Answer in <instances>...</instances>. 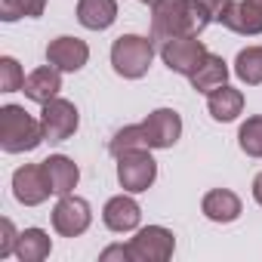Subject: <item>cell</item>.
I'll use <instances>...</instances> for the list:
<instances>
[{
	"label": "cell",
	"instance_id": "6da1fadb",
	"mask_svg": "<svg viewBox=\"0 0 262 262\" xmlns=\"http://www.w3.org/2000/svg\"><path fill=\"white\" fill-rule=\"evenodd\" d=\"M213 22L204 0H158L151 7V37L167 43L173 37H198Z\"/></svg>",
	"mask_w": 262,
	"mask_h": 262
},
{
	"label": "cell",
	"instance_id": "7a4b0ae2",
	"mask_svg": "<svg viewBox=\"0 0 262 262\" xmlns=\"http://www.w3.org/2000/svg\"><path fill=\"white\" fill-rule=\"evenodd\" d=\"M43 139L40 117H31L22 105H4L0 108V148L7 155L34 151Z\"/></svg>",
	"mask_w": 262,
	"mask_h": 262
},
{
	"label": "cell",
	"instance_id": "3957f363",
	"mask_svg": "<svg viewBox=\"0 0 262 262\" xmlns=\"http://www.w3.org/2000/svg\"><path fill=\"white\" fill-rule=\"evenodd\" d=\"M155 62V37H142V34H120L111 43V65L120 77L126 80H139L148 74Z\"/></svg>",
	"mask_w": 262,
	"mask_h": 262
},
{
	"label": "cell",
	"instance_id": "277c9868",
	"mask_svg": "<svg viewBox=\"0 0 262 262\" xmlns=\"http://www.w3.org/2000/svg\"><path fill=\"white\" fill-rule=\"evenodd\" d=\"M158 179V161L148 155V148H139V151H126L117 158V182L123 191L129 194H139V191H148Z\"/></svg>",
	"mask_w": 262,
	"mask_h": 262
},
{
	"label": "cell",
	"instance_id": "5b68a950",
	"mask_svg": "<svg viewBox=\"0 0 262 262\" xmlns=\"http://www.w3.org/2000/svg\"><path fill=\"white\" fill-rule=\"evenodd\" d=\"M40 126H43V139L47 142H65L77 133L80 126V114H77V105L68 102V99H50L40 111Z\"/></svg>",
	"mask_w": 262,
	"mask_h": 262
},
{
	"label": "cell",
	"instance_id": "8992f818",
	"mask_svg": "<svg viewBox=\"0 0 262 262\" xmlns=\"http://www.w3.org/2000/svg\"><path fill=\"white\" fill-rule=\"evenodd\" d=\"M176 250V237L170 228L164 225H148L139 228L136 237L129 241V253H133V262H167Z\"/></svg>",
	"mask_w": 262,
	"mask_h": 262
},
{
	"label": "cell",
	"instance_id": "52a82bcc",
	"mask_svg": "<svg viewBox=\"0 0 262 262\" xmlns=\"http://www.w3.org/2000/svg\"><path fill=\"white\" fill-rule=\"evenodd\" d=\"M210 50L204 47V40L198 37H173L167 43H161V59L164 65L173 71V74H182V77H191L194 68L204 62Z\"/></svg>",
	"mask_w": 262,
	"mask_h": 262
},
{
	"label": "cell",
	"instance_id": "ba28073f",
	"mask_svg": "<svg viewBox=\"0 0 262 262\" xmlns=\"http://www.w3.org/2000/svg\"><path fill=\"white\" fill-rule=\"evenodd\" d=\"M93 222V210L83 198L77 194H62L59 204L53 207V228L62 234V237H77L90 228Z\"/></svg>",
	"mask_w": 262,
	"mask_h": 262
},
{
	"label": "cell",
	"instance_id": "9c48e42d",
	"mask_svg": "<svg viewBox=\"0 0 262 262\" xmlns=\"http://www.w3.org/2000/svg\"><path fill=\"white\" fill-rule=\"evenodd\" d=\"M13 194H16V201L25 204V207L43 204V201L53 194L43 167H40V164H25V167H19V170L13 173Z\"/></svg>",
	"mask_w": 262,
	"mask_h": 262
},
{
	"label": "cell",
	"instance_id": "30bf717a",
	"mask_svg": "<svg viewBox=\"0 0 262 262\" xmlns=\"http://www.w3.org/2000/svg\"><path fill=\"white\" fill-rule=\"evenodd\" d=\"M142 129L151 148H173L182 136V117L173 108H158L142 120Z\"/></svg>",
	"mask_w": 262,
	"mask_h": 262
},
{
	"label": "cell",
	"instance_id": "8fae6325",
	"mask_svg": "<svg viewBox=\"0 0 262 262\" xmlns=\"http://www.w3.org/2000/svg\"><path fill=\"white\" fill-rule=\"evenodd\" d=\"M47 62L56 65L59 71H80L90 62V47L80 37H56L47 43Z\"/></svg>",
	"mask_w": 262,
	"mask_h": 262
},
{
	"label": "cell",
	"instance_id": "7c38bea8",
	"mask_svg": "<svg viewBox=\"0 0 262 262\" xmlns=\"http://www.w3.org/2000/svg\"><path fill=\"white\" fill-rule=\"evenodd\" d=\"M139 219H142V210H139V204L129 198V194H117V198H111V201L105 204V210H102V222H105V228H111V231H117V234L139 228Z\"/></svg>",
	"mask_w": 262,
	"mask_h": 262
},
{
	"label": "cell",
	"instance_id": "4fadbf2b",
	"mask_svg": "<svg viewBox=\"0 0 262 262\" xmlns=\"http://www.w3.org/2000/svg\"><path fill=\"white\" fill-rule=\"evenodd\" d=\"M222 25L234 34H244V37L262 34V0H237L225 13Z\"/></svg>",
	"mask_w": 262,
	"mask_h": 262
},
{
	"label": "cell",
	"instance_id": "5bb4252c",
	"mask_svg": "<svg viewBox=\"0 0 262 262\" xmlns=\"http://www.w3.org/2000/svg\"><path fill=\"white\" fill-rule=\"evenodd\" d=\"M59 90H62V71L56 68V65H40V68H34L28 77H25V86H22V93L31 99V102H37V105H47L50 99H56L59 96Z\"/></svg>",
	"mask_w": 262,
	"mask_h": 262
},
{
	"label": "cell",
	"instance_id": "9a60e30c",
	"mask_svg": "<svg viewBox=\"0 0 262 262\" xmlns=\"http://www.w3.org/2000/svg\"><path fill=\"white\" fill-rule=\"evenodd\" d=\"M40 167H43V173H47V182H50V188H53V194H71L74 188H77V179H80V170H77V164L71 161V158H65V155H50L47 161H40Z\"/></svg>",
	"mask_w": 262,
	"mask_h": 262
},
{
	"label": "cell",
	"instance_id": "2e32d148",
	"mask_svg": "<svg viewBox=\"0 0 262 262\" xmlns=\"http://www.w3.org/2000/svg\"><path fill=\"white\" fill-rule=\"evenodd\" d=\"M201 210H204V216L210 219V222H234L241 213H244V204H241V198L234 194V191H228V188H213V191H207L204 194V201H201Z\"/></svg>",
	"mask_w": 262,
	"mask_h": 262
},
{
	"label": "cell",
	"instance_id": "e0dca14e",
	"mask_svg": "<svg viewBox=\"0 0 262 262\" xmlns=\"http://www.w3.org/2000/svg\"><path fill=\"white\" fill-rule=\"evenodd\" d=\"M207 111H210L213 120L231 123V120L244 111V93L234 90V86H228V83H222L219 90L207 93Z\"/></svg>",
	"mask_w": 262,
	"mask_h": 262
},
{
	"label": "cell",
	"instance_id": "ac0fdd59",
	"mask_svg": "<svg viewBox=\"0 0 262 262\" xmlns=\"http://www.w3.org/2000/svg\"><path fill=\"white\" fill-rule=\"evenodd\" d=\"M117 19V0H77V22L90 31H105Z\"/></svg>",
	"mask_w": 262,
	"mask_h": 262
},
{
	"label": "cell",
	"instance_id": "d6986e66",
	"mask_svg": "<svg viewBox=\"0 0 262 262\" xmlns=\"http://www.w3.org/2000/svg\"><path fill=\"white\" fill-rule=\"evenodd\" d=\"M188 80H191V86L198 93H213V90H219L228 80V62L222 56H216V53H207L204 62L194 68V74Z\"/></svg>",
	"mask_w": 262,
	"mask_h": 262
},
{
	"label": "cell",
	"instance_id": "ffe728a7",
	"mask_svg": "<svg viewBox=\"0 0 262 262\" xmlns=\"http://www.w3.org/2000/svg\"><path fill=\"white\" fill-rule=\"evenodd\" d=\"M50 253H53V241H50V234L43 228H25V231H19L16 256L22 262H43Z\"/></svg>",
	"mask_w": 262,
	"mask_h": 262
},
{
	"label": "cell",
	"instance_id": "44dd1931",
	"mask_svg": "<svg viewBox=\"0 0 262 262\" xmlns=\"http://www.w3.org/2000/svg\"><path fill=\"white\" fill-rule=\"evenodd\" d=\"M139 148H151L145 129H142V123H129V126L117 129V133L111 136V142H108V151H111L114 158H120V155H126V151H139Z\"/></svg>",
	"mask_w": 262,
	"mask_h": 262
},
{
	"label": "cell",
	"instance_id": "7402d4cb",
	"mask_svg": "<svg viewBox=\"0 0 262 262\" xmlns=\"http://www.w3.org/2000/svg\"><path fill=\"white\" fill-rule=\"evenodd\" d=\"M234 74L247 83V86H259L262 83V47H247L237 53L234 59Z\"/></svg>",
	"mask_w": 262,
	"mask_h": 262
},
{
	"label": "cell",
	"instance_id": "603a6c76",
	"mask_svg": "<svg viewBox=\"0 0 262 262\" xmlns=\"http://www.w3.org/2000/svg\"><path fill=\"white\" fill-rule=\"evenodd\" d=\"M237 145L247 158H262V114H253L237 129Z\"/></svg>",
	"mask_w": 262,
	"mask_h": 262
},
{
	"label": "cell",
	"instance_id": "cb8c5ba5",
	"mask_svg": "<svg viewBox=\"0 0 262 262\" xmlns=\"http://www.w3.org/2000/svg\"><path fill=\"white\" fill-rule=\"evenodd\" d=\"M47 10V0H0V19L19 22V19H37Z\"/></svg>",
	"mask_w": 262,
	"mask_h": 262
},
{
	"label": "cell",
	"instance_id": "d4e9b609",
	"mask_svg": "<svg viewBox=\"0 0 262 262\" xmlns=\"http://www.w3.org/2000/svg\"><path fill=\"white\" fill-rule=\"evenodd\" d=\"M25 86V71L13 56L0 59V93H16Z\"/></svg>",
	"mask_w": 262,
	"mask_h": 262
},
{
	"label": "cell",
	"instance_id": "484cf974",
	"mask_svg": "<svg viewBox=\"0 0 262 262\" xmlns=\"http://www.w3.org/2000/svg\"><path fill=\"white\" fill-rule=\"evenodd\" d=\"M16 247H19V231H16V225L4 216V219H0V259L16 256Z\"/></svg>",
	"mask_w": 262,
	"mask_h": 262
},
{
	"label": "cell",
	"instance_id": "4316f807",
	"mask_svg": "<svg viewBox=\"0 0 262 262\" xmlns=\"http://www.w3.org/2000/svg\"><path fill=\"white\" fill-rule=\"evenodd\" d=\"M99 259H102V262H111V259L133 262V253H129V244H126V247H123V244H114V247H105V250L99 253Z\"/></svg>",
	"mask_w": 262,
	"mask_h": 262
},
{
	"label": "cell",
	"instance_id": "83f0119b",
	"mask_svg": "<svg viewBox=\"0 0 262 262\" xmlns=\"http://www.w3.org/2000/svg\"><path fill=\"white\" fill-rule=\"evenodd\" d=\"M204 7L210 10L213 22H222V19H225V13L234 7V0H204Z\"/></svg>",
	"mask_w": 262,
	"mask_h": 262
},
{
	"label": "cell",
	"instance_id": "f1b7e54d",
	"mask_svg": "<svg viewBox=\"0 0 262 262\" xmlns=\"http://www.w3.org/2000/svg\"><path fill=\"white\" fill-rule=\"evenodd\" d=\"M253 198H256V204L262 207V173L253 179Z\"/></svg>",
	"mask_w": 262,
	"mask_h": 262
},
{
	"label": "cell",
	"instance_id": "f546056e",
	"mask_svg": "<svg viewBox=\"0 0 262 262\" xmlns=\"http://www.w3.org/2000/svg\"><path fill=\"white\" fill-rule=\"evenodd\" d=\"M139 4H148V7H155V4H158V0H139Z\"/></svg>",
	"mask_w": 262,
	"mask_h": 262
}]
</instances>
